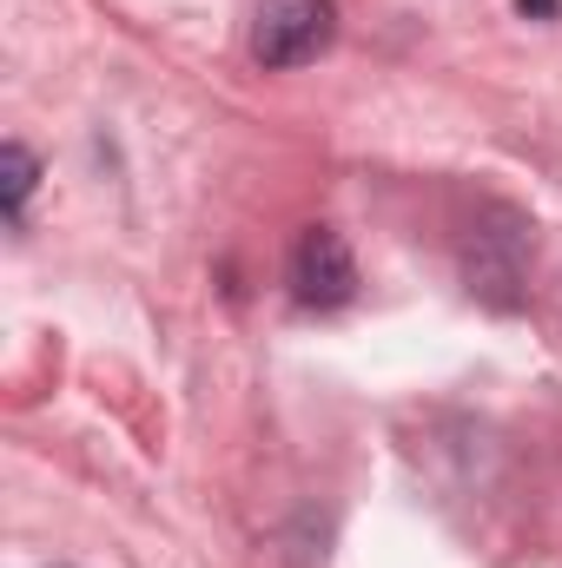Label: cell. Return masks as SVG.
<instances>
[{
  "instance_id": "cell-1",
  "label": "cell",
  "mask_w": 562,
  "mask_h": 568,
  "mask_svg": "<svg viewBox=\"0 0 562 568\" xmlns=\"http://www.w3.org/2000/svg\"><path fill=\"white\" fill-rule=\"evenodd\" d=\"M338 33V7L331 0H259L252 13V60L272 67V73H291L304 60H318Z\"/></svg>"
},
{
  "instance_id": "cell-2",
  "label": "cell",
  "mask_w": 562,
  "mask_h": 568,
  "mask_svg": "<svg viewBox=\"0 0 562 568\" xmlns=\"http://www.w3.org/2000/svg\"><path fill=\"white\" fill-rule=\"evenodd\" d=\"M291 297L304 311H338L358 297V258L344 245V232L331 225H311L298 245H291Z\"/></svg>"
},
{
  "instance_id": "cell-3",
  "label": "cell",
  "mask_w": 562,
  "mask_h": 568,
  "mask_svg": "<svg viewBox=\"0 0 562 568\" xmlns=\"http://www.w3.org/2000/svg\"><path fill=\"white\" fill-rule=\"evenodd\" d=\"M33 179H40V165H33V152L27 145H7L0 152V205L20 219V205H27V192H33Z\"/></svg>"
},
{
  "instance_id": "cell-4",
  "label": "cell",
  "mask_w": 562,
  "mask_h": 568,
  "mask_svg": "<svg viewBox=\"0 0 562 568\" xmlns=\"http://www.w3.org/2000/svg\"><path fill=\"white\" fill-rule=\"evenodd\" d=\"M516 7H523V13H536V20H550V13H556V0H516Z\"/></svg>"
}]
</instances>
